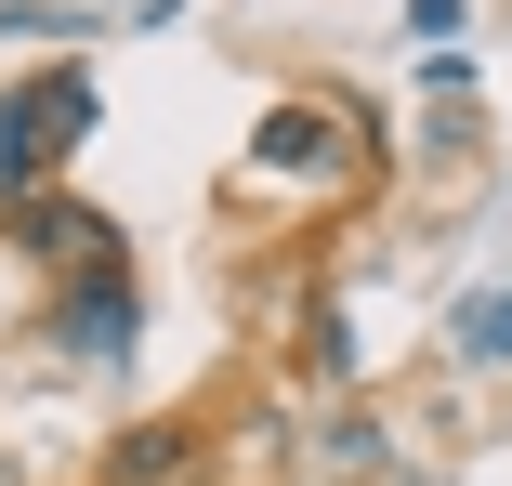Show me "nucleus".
Segmentation results:
<instances>
[{"label": "nucleus", "mask_w": 512, "mask_h": 486, "mask_svg": "<svg viewBox=\"0 0 512 486\" xmlns=\"http://www.w3.org/2000/svg\"><path fill=\"white\" fill-rule=\"evenodd\" d=\"M460 355H473V368H512V289L460 303Z\"/></svg>", "instance_id": "nucleus-6"}, {"label": "nucleus", "mask_w": 512, "mask_h": 486, "mask_svg": "<svg viewBox=\"0 0 512 486\" xmlns=\"http://www.w3.org/2000/svg\"><path fill=\"white\" fill-rule=\"evenodd\" d=\"M250 158H263V171H342V119H329V106H263Z\"/></svg>", "instance_id": "nucleus-4"}, {"label": "nucleus", "mask_w": 512, "mask_h": 486, "mask_svg": "<svg viewBox=\"0 0 512 486\" xmlns=\"http://www.w3.org/2000/svg\"><path fill=\"white\" fill-rule=\"evenodd\" d=\"M197 473V421H132L106 447V486H184Z\"/></svg>", "instance_id": "nucleus-5"}, {"label": "nucleus", "mask_w": 512, "mask_h": 486, "mask_svg": "<svg viewBox=\"0 0 512 486\" xmlns=\"http://www.w3.org/2000/svg\"><path fill=\"white\" fill-rule=\"evenodd\" d=\"M53 342L79 355V368H106L119 342H132V276L106 263V276H66V316H53Z\"/></svg>", "instance_id": "nucleus-3"}, {"label": "nucleus", "mask_w": 512, "mask_h": 486, "mask_svg": "<svg viewBox=\"0 0 512 486\" xmlns=\"http://www.w3.org/2000/svg\"><path fill=\"white\" fill-rule=\"evenodd\" d=\"M79 132H92V79L79 66H40L27 92H0V184L40 198V184L79 158Z\"/></svg>", "instance_id": "nucleus-1"}, {"label": "nucleus", "mask_w": 512, "mask_h": 486, "mask_svg": "<svg viewBox=\"0 0 512 486\" xmlns=\"http://www.w3.org/2000/svg\"><path fill=\"white\" fill-rule=\"evenodd\" d=\"M302 368H316V381H355V329L316 303V316H302Z\"/></svg>", "instance_id": "nucleus-7"}, {"label": "nucleus", "mask_w": 512, "mask_h": 486, "mask_svg": "<svg viewBox=\"0 0 512 486\" xmlns=\"http://www.w3.org/2000/svg\"><path fill=\"white\" fill-rule=\"evenodd\" d=\"M329 460L368 486V473H394V434H381V421H342V434H329Z\"/></svg>", "instance_id": "nucleus-8"}, {"label": "nucleus", "mask_w": 512, "mask_h": 486, "mask_svg": "<svg viewBox=\"0 0 512 486\" xmlns=\"http://www.w3.org/2000/svg\"><path fill=\"white\" fill-rule=\"evenodd\" d=\"M14 237H27V263H53V276H106V263H119V224L79 211V198H14Z\"/></svg>", "instance_id": "nucleus-2"}]
</instances>
